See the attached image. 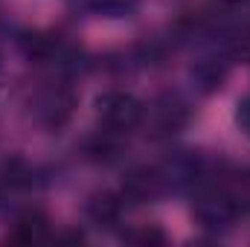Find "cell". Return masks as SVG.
Listing matches in <instances>:
<instances>
[{"label": "cell", "instance_id": "cell-9", "mask_svg": "<svg viewBox=\"0 0 250 247\" xmlns=\"http://www.w3.org/2000/svg\"><path fill=\"white\" fill-rule=\"evenodd\" d=\"M125 239H128V242H137V245H163V242H166L163 230H157V227H140V230H131V233H125Z\"/></svg>", "mask_w": 250, "mask_h": 247}, {"label": "cell", "instance_id": "cell-7", "mask_svg": "<svg viewBox=\"0 0 250 247\" xmlns=\"http://www.w3.org/2000/svg\"><path fill=\"white\" fill-rule=\"evenodd\" d=\"M0 178H3V186H9V189H29L32 186V169L23 160L12 157V160L3 163Z\"/></svg>", "mask_w": 250, "mask_h": 247}, {"label": "cell", "instance_id": "cell-2", "mask_svg": "<svg viewBox=\"0 0 250 247\" xmlns=\"http://www.w3.org/2000/svg\"><path fill=\"white\" fill-rule=\"evenodd\" d=\"M73 108H76V93L64 84L50 87L41 102H38V117L47 128H62L70 117H73Z\"/></svg>", "mask_w": 250, "mask_h": 247}, {"label": "cell", "instance_id": "cell-3", "mask_svg": "<svg viewBox=\"0 0 250 247\" xmlns=\"http://www.w3.org/2000/svg\"><path fill=\"white\" fill-rule=\"evenodd\" d=\"M87 215L93 224L99 227H114L120 224L123 218V198L111 195V192H102V195H93L90 204H87Z\"/></svg>", "mask_w": 250, "mask_h": 247}, {"label": "cell", "instance_id": "cell-8", "mask_svg": "<svg viewBox=\"0 0 250 247\" xmlns=\"http://www.w3.org/2000/svg\"><path fill=\"white\" fill-rule=\"evenodd\" d=\"M192 76L198 79V84H201L204 90H215V87H221V82H224V67H218L215 62H201L192 70Z\"/></svg>", "mask_w": 250, "mask_h": 247}, {"label": "cell", "instance_id": "cell-4", "mask_svg": "<svg viewBox=\"0 0 250 247\" xmlns=\"http://www.w3.org/2000/svg\"><path fill=\"white\" fill-rule=\"evenodd\" d=\"M187 123V105L181 99H163L154 108V131L157 134H175Z\"/></svg>", "mask_w": 250, "mask_h": 247}, {"label": "cell", "instance_id": "cell-10", "mask_svg": "<svg viewBox=\"0 0 250 247\" xmlns=\"http://www.w3.org/2000/svg\"><path fill=\"white\" fill-rule=\"evenodd\" d=\"M236 120H239V128L250 137V96L239 102V111H236Z\"/></svg>", "mask_w": 250, "mask_h": 247}, {"label": "cell", "instance_id": "cell-11", "mask_svg": "<svg viewBox=\"0 0 250 247\" xmlns=\"http://www.w3.org/2000/svg\"><path fill=\"white\" fill-rule=\"evenodd\" d=\"M128 0H90V6L93 9H99V12H117V9H123Z\"/></svg>", "mask_w": 250, "mask_h": 247}, {"label": "cell", "instance_id": "cell-6", "mask_svg": "<svg viewBox=\"0 0 250 247\" xmlns=\"http://www.w3.org/2000/svg\"><path fill=\"white\" fill-rule=\"evenodd\" d=\"M47 233H50V221H47V215L38 212V209H26V212H21L18 221H15V236H18V239H41V236H47Z\"/></svg>", "mask_w": 250, "mask_h": 247}, {"label": "cell", "instance_id": "cell-5", "mask_svg": "<svg viewBox=\"0 0 250 247\" xmlns=\"http://www.w3.org/2000/svg\"><path fill=\"white\" fill-rule=\"evenodd\" d=\"M123 134H114L108 128H102L90 143H87V157L96 160V163H114L123 151V143H120Z\"/></svg>", "mask_w": 250, "mask_h": 247}, {"label": "cell", "instance_id": "cell-1", "mask_svg": "<svg viewBox=\"0 0 250 247\" xmlns=\"http://www.w3.org/2000/svg\"><path fill=\"white\" fill-rule=\"evenodd\" d=\"M143 105L140 99H134L131 93H123V90H111L105 96H99V120H102V128L114 131V134H125L131 128L143 123Z\"/></svg>", "mask_w": 250, "mask_h": 247}]
</instances>
